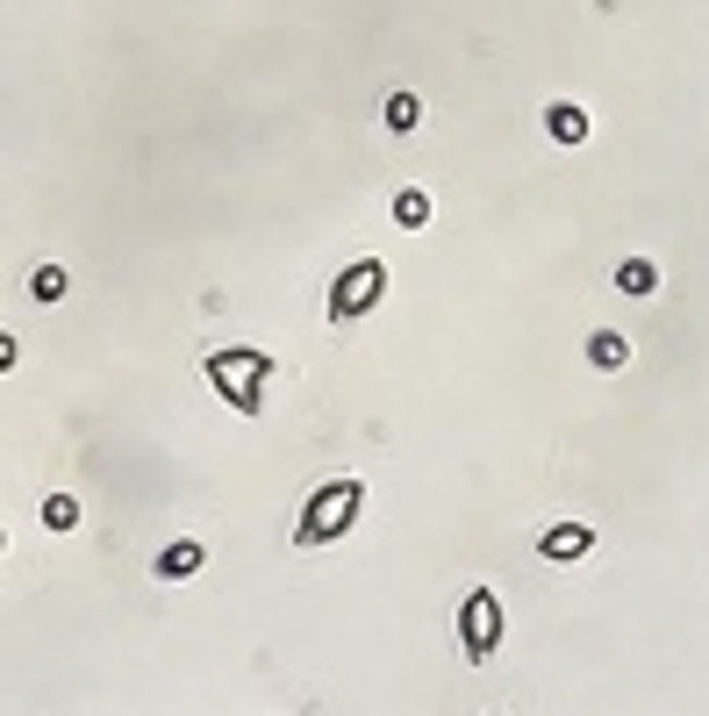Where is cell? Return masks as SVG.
Here are the masks:
<instances>
[{"label": "cell", "instance_id": "11", "mask_svg": "<svg viewBox=\"0 0 709 716\" xmlns=\"http://www.w3.org/2000/svg\"><path fill=\"white\" fill-rule=\"evenodd\" d=\"M395 222H401V230H423V222H431V194L401 187V194H395Z\"/></svg>", "mask_w": 709, "mask_h": 716}, {"label": "cell", "instance_id": "6", "mask_svg": "<svg viewBox=\"0 0 709 716\" xmlns=\"http://www.w3.org/2000/svg\"><path fill=\"white\" fill-rule=\"evenodd\" d=\"M201 566H208V552L194 545V538H173V545L158 552V580H194Z\"/></svg>", "mask_w": 709, "mask_h": 716}, {"label": "cell", "instance_id": "5", "mask_svg": "<svg viewBox=\"0 0 709 716\" xmlns=\"http://www.w3.org/2000/svg\"><path fill=\"white\" fill-rule=\"evenodd\" d=\"M588 552H595L588 523H552L545 538H537V559H552V566H573V559H588Z\"/></svg>", "mask_w": 709, "mask_h": 716}, {"label": "cell", "instance_id": "4", "mask_svg": "<svg viewBox=\"0 0 709 716\" xmlns=\"http://www.w3.org/2000/svg\"><path fill=\"white\" fill-rule=\"evenodd\" d=\"M459 638H467L473 666L495 659V645H502V595H495V588H473V595L459 602Z\"/></svg>", "mask_w": 709, "mask_h": 716}, {"label": "cell", "instance_id": "10", "mask_svg": "<svg viewBox=\"0 0 709 716\" xmlns=\"http://www.w3.org/2000/svg\"><path fill=\"white\" fill-rule=\"evenodd\" d=\"M617 287L623 294H652L659 287V266H652V258H623V266H617Z\"/></svg>", "mask_w": 709, "mask_h": 716}, {"label": "cell", "instance_id": "13", "mask_svg": "<svg viewBox=\"0 0 709 716\" xmlns=\"http://www.w3.org/2000/svg\"><path fill=\"white\" fill-rule=\"evenodd\" d=\"M43 523H51V530H79V495H51V502H43Z\"/></svg>", "mask_w": 709, "mask_h": 716}, {"label": "cell", "instance_id": "9", "mask_svg": "<svg viewBox=\"0 0 709 716\" xmlns=\"http://www.w3.org/2000/svg\"><path fill=\"white\" fill-rule=\"evenodd\" d=\"M588 358L602 366V373H617L623 358H631V337H617V330H595V337H588Z\"/></svg>", "mask_w": 709, "mask_h": 716}, {"label": "cell", "instance_id": "1", "mask_svg": "<svg viewBox=\"0 0 709 716\" xmlns=\"http://www.w3.org/2000/svg\"><path fill=\"white\" fill-rule=\"evenodd\" d=\"M265 380H273V358L259 344H215L208 351V387L237 416H265Z\"/></svg>", "mask_w": 709, "mask_h": 716}, {"label": "cell", "instance_id": "7", "mask_svg": "<svg viewBox=\"0 0 709 716\" xmlns=\"http://www.w3.org/2000/svg\"><path fill=\"white\" fill-rule=\"evenodd\" d=\"M545 129H552L559 144H588V108H573V101H552V108H545Z\"/></svg>", "mask_w": 709, "mask_h": 716}, {"label": "cell", "instance_id": "12", "mask_svg": "<svg viewBox=\"0 0 709 716\" xmlns=\"http://www.w3.org/2000/svg\"><path fill=\"white\" fill-rule=\"evenodd\" d=\"M29 294H36V301H65V266H36Z\"/></svg>", "mask_w": 709, "mask_h": 716}, {"label": "cell", "instance_id": "3", "mask_svg": "<svg viewBox=\"0 0 709 716\" xmlns=\"http://www.w3.org/2000/svg\"><path fill=\"white\" fill-rule=\"evenodd\" d=\"M381 294H387V266H381V258H351L345 273L329 280V301H323L329 330H351L365 308H381Z\"/></svg>", "mask_w": 709, "mask_h": 716}, {"label": "cell", "instance_id": "8", "mask_svg": "<svg viewBox=\"0 0 709 716\" xmlns=\"http://www.w3.org/2000/svg\"><path fill=\"white\" fill-rule=\"evenodd\" d=\"M415 122H423V94H409V86H401V94H387V129H395V137H409Z\"/></svg>", "mask_w": 709, "mask_h": 716}, {"label": "cell", "instance_id": "2", "mask_svg": "<svg viewBox=\"0 0 709 716\" xmlns=\"http://www.w3.org/2000/svg\"><path fill=\"white\" fill-rule=\"evenodd\" d=\"M359 509H365V487H359V480H323V487L309 495V509H301V523H295V545L301 552L337 545V538L359 523Z\"/></svg>", "mask_w": 709, "mask_h": 716}]
</instances>
